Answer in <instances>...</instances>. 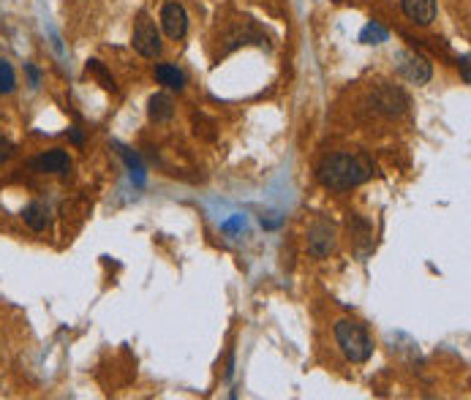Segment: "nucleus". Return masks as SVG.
<instances>
[{"instance_id": "nucleus-1", "label": "nucleus", "mask_w": 471, "mask_h": 400, "mask_svg": "<svg viewBox=\"0 0 471 400\" xmlns=\"http://www.w3.org/2000/svg\"><path fill=\"white\" fill-rule=\"evenodd\" d=\"M319 183L333 191H349L373 177V164L365 155L333 153L319 164Z\"/></svg>"}, {"instance_id": "nucleus-2", "label": "nucleus", "mask_w": 471, "mask_h": 400, "mask_svg": "<svg viewBox=\"0 0 471 400\" xmlns=\"http://www.w3.org/2000/svg\"><path fill=\"white\" fill-rule=\"evenodd\" d=\"M335 340L351 362H368L373 354V340L368 338L363 324L354 322V319H341L335 324Z\"/></svg>"}, {"instance_id": "nucleus-3", "label": "nucleus", "mask_w": 471, "mask_h": 400, "mask_svg": "<svg viewBox=\"0 0 471 400\" xmlns=\"http://www.w3.org/2000/svg\"><path fill=\"white\" fill-rule=\"evenodd\" d=\"M131 44L137 49L142 58H158L161 55V33L155 28V22L150 19L147 11H142L137 16V25H134V36H131Z\"/></svg>"}, {"instance_id": "nucleus-4", "label": "nucleus", "mask_w": 471, "mask_h": 400, "mask_svg": "<svg viewBox=\"0 0 471 400\" xmlns=\"http://www.w3.org/2000/svg\"><path fill=\"white\" fill-rule=\"evenodd\" d=\"M371 101L376 104L381 115H403L406 107H409V95L403 88H398V85H390V82H384L379 85L373 95H371Z\"/></svg>"}, {"instance_id": "nucleus-5", "label": "nucleus", "mask_w": 471, "mask_h": 400, "mask_svg": "<svg viewBox=\"0 0 471 400\" xmlns=\"http://www.w3.org/2000/svg\"><path fill=\"white\" fill-rule=\"evenodd\" d=\"M398 60H400L398 63L400 77H406L409 82H414V85H425V82H430V77H433V68H430V63H428L423 55L406 52V55H400Z\"/></svg>"}, {"instance_id": "nucleus-6", "label": "nucleus", "mask_w": 471, "mask_h": 400, "mask_svg": "<svg viewBox=\"0 0 471 400\" xmlns=\"http://www.w3.org/2000/svg\"><path fill=\"white\" fill-rule=\"evenodd\" d=\"M335 248V229L330 223H316L314 229L308 231V253L311 256H316V259H324V256H330Z\"/></svg>"}, {"instance_id": "nucleus-7", "label": "nucleus", "mask_w": 471, "mask_h": 400, "mask_svg": "<svg viewBox=\"0 0 471 400\" xmlns=\"http://www.w3.org/2000/svg\"><path fill=\"white\" fill-rule=\"evenodd\" d=\"M161 25H164V31H167L169 38H182L185 31H188V14H185V9H182L180 3H167L164 6V11H161Z\"/></svg>"}, {"instance_id": "nucleus-8", "label": "nucleus", "mask_w": 471, "mask_h": 400, "mask_svg": "<svg viewBox=\"0 0 471 400\" xmlns=\"http://www.w3.org/2000/svg\"><path fill=\"white\" fill-rule=\"evenodd\" d=\"M33 169L44 172V174H68L71 158L63 150H46V153H41L33 161Z\"/></svg>"}, {"instance_id": "nucleus-9", "label": "nucleus", "mask_w": 471, "mask_h": 400, "mask_svg": "<svg viewBox=\"0 0 471 400\" xmlns=\"http://www.w3.org/2000/svg\"><path fill=\"white\" fill-rule=\"evenodd\" d=\"M403 14L409 16L414 25H430L436 19V0H400Z\"/></svg>"}, {"instance_id": "nucleus-10", "label": "nucleus", "mask_w": 471, "mask_h": 400, "mask_svg": "<svg viewBox=\"0 0 471 400\" xmlns=\"http://www.w3.org/2000/svg\"><path fill=\"white\" fill-rule=\"evenodd\" d=\"M147 115H150L152 123H167V120H172V115H175V101L169 98L167 93H155L150 98Z\"/></svg>"}, {"instance_id": "nucleus-11", "label": "nucleus", "mask_w": 471, "mask_h": 400, "mask_svg": "<svg viewBox=\"0 0 471 400\" xmlns=\"http://www.w3.org/2000/svg\"><path fill=\"white\" fill-rule=\"evenodd\" d=\"M155 79H158L164 88H172V90H182V85H185L182 71L180 68H175V65H169V63L155 65Z\"/></svg>"}, {"instance_id": "nucleus-12", "label": "nucleus", "mask_w": 471, "mask_h": 400, "mask_svg": "<svg viewBox=\"0 0 471 400\" xmlns=\"http://www.w3.org/2000/svg\"><path fill=\"white\" fill-rule=\"evenodd\" d=\"M22 218H25V223H28L33 231H44L46 229V207L44 204H38V201L28 204V207H25V213H22Z\"/></svg>"}, {"instance_id": "nucleus-13", "label": "nucleus", "mask_w": 471, "mask_h": 400, "mask_svg": "<svg viewBox=\"0 0 471 400\" xmlns=\"http://www.w3.org/2000/svg\"><path fill=\"white\" fill-rule=\"evenodd\" d=\"M360 41L363 44H381V41H387V31L381 25H376V22H368L363 33H360Z\"/></svg>"}, {"instance_id": "nucleus-14", "label": "nucleus", "mask_w": 471, "mask_h": 400, "mask_svg": "<svg viewBox=\"0 0 471 400\" xmlns=\"http://www.w3.org/2000/svg\"><path fill=\"white\" fill-rule=\"evenodd\" d=\"M120 153L125 158V164H128V169H131V177L137 180V185H142L145 183V167H142V161L131 150H125V147H120Z\"/></svg>"}, {"instance_id": "nucleus-15", "label": "nucleus", "mask_w": 471, "mask_h": 400, "mask_svg": "<svg viewBox=\"0 0 471 400\" xmlns=\"http://www.w3.org/2000/svg\"><path fill=\"white\" fill-rule=\"evenodd\" d=\"M16 88L14 68L9 60H0V93H11Z\"/></svg>"}, {"instance_id": "nucleus-16", "label": "nucleus", "mask_w": 471, "mask_h": 400, "mask_svg": "<svg viewBox=\"0 0 471 400\" xmlns=\"http://www.w3.org/2000/svg\"><path fill=\"white\" fill-rule=\"evenodd\" d=\"M88 71H95V74L101 77V82H104V88H107V90H115V82H112V77L107 74V68H104V65H101L98 60L88 63Z\"/></svg>"}, {"instance_id": "nucleus-17", "label": "nucleus", "mask_w": 471, "mask_h": 400, "mask_svg": "<svg viewBox=\"0 0 471 400\" xmlns=\"http://www.w3.org/2000/svg\"><path fill=\"white\" fill-rule=\"evenodd\" d=\"M11 155H14V144H11L9 139L0 137V164H6V161H9Z\"/></svg>"}, {"instance_id": "nucleus-18", "label": "nucleus", "mask_w": 471, "mask_h": 400, "mask_svg": "<svg viewBox=\"0 0 471 400\" xmlns=\"http://www.w3.org/2000/svg\"><path fill=\"white\" fill-rule=\"evenodd\" d=\"M457 65H460V74H463V82L469 85V82H471V74H469V55H463V58L457 60Z\"/></svg>"}, {"instance_id": "nucleus-19", "label": "nucleus", "mask_w": 471, "mask_h": 400, "mask_svg": "<svg viewBox=\"0 0 471 400\" xmlns=\"http://www.w3.org/2000/svg\"><path fill=\"white\" fill-rule=\"evenodd\" d=\"M243 226H245L243 216H237V218H232L229 223H224V231H237V229H243Z\"/></svg>"}]
</instances>
